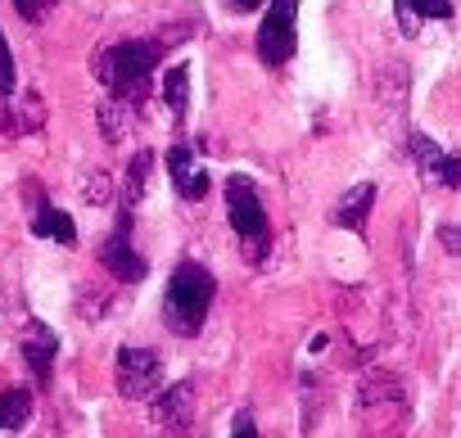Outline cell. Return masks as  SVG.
Listing matches in <instances>:
<instances>
[{
	"label": "cell",
	"instance_id": "12",
	"mask_svg": "<svg viewBox=\"0 0 461 438\" xmlns=\"http://www.w3.org/2000/svg\"><path fill=\"white\" fill-rule=\"evenodd\" d=\"M32 236L55 240V245H64V249H73V245H77V227H73V217H68L64 208H55L50 199H41V203H37V212H32Z\"/></svg>",
	"mask_w": 461,
	"mask_h": 438
},
{
	"label": "cell",
	"instance_id": "9",
	"mask_svg": "<svg viewBox=\"0 0 461 438\" xmlns=\"http://www.w3.org/2000/svg\"><path fill=\"white\" fill-rule=\"evenodd\" d=\"M371 208H375V181H357L353 190H344L339 194V203H335V212H330V222L339 227V231H366V222H371Z\"/></svg>",
	"mask_w": 461,
	"mask_h": 438
},
{
	"label": "cell",
	"instance_id": "13",
	"mask_svg": "<svg viewBox=\"0 0 461 438\" xmlns=\"http://www.w3.org/2000/svg\"><path fill=\"white\" fill-rule=\"evenodd\" d=\"M393 14L402 37H416L425 19H452V0H393Z\"/></svg>",
	"mask_w": 461,
	"mask_h": 438
},
{
	"label": "cell",
	"instance_id": "8",
	"mask_svg": "<svg viewBox=\"0 0 461 438\" xmlns=\"http://www.w3.org/2000/svg\"><path fill=\"white\" fill-rule=\"evenodd\" d=\"M199 145L194 140H172V149H167V172H172V190L185 199V203H199L203 194H208V185H212V176L199 167Z\"/></svg>",
	"mask_w": 461,
	"mask_h": 438
},
{
	"label": "cell",
	"instance_id": "17",
	"mask_svg": "<svg viewBox=\"0 0 461 438\" xmlns=\"http://www.w3.org/2000/svg\"><path fill=\"white\" fill-rule=\"evenodd\" d=\"M19 86V68H14V55H10V41L0 32V95H14Z\"/></svg>",
	"mask_w": 461,
	"mask_h": 438
},
{
	"label": "cell",
	"instance_id": "10",
	"mask_svg": "<svg viewBox=\"0 0 461 438\" xmlns=\"http://www.w3.org/2000/svg\"><path fill=\"white\" fill-rule=\"evenodd\" d=\"M55 353H59V335H55L46 321H32V326H28V335H23V362L32 366L37 384H50Z\"/></svg>",
	"mask_w": 461,
	"mask_h": 438
},
{
	"label": "cell",
	"instance_id": "7",
	"mask_svg": "<svg viewBox=\"0 0 461 438\" xmlns=\"http://www.w3.org/2000/svg\"><path fill=\"white\" fill-rule=\"evenodd\" d=\"M407 154H411L420 181H429V185H438V190H461V158L447 154L438 140H429L425 131H411V136H407Z\"/></svg>",
	"mask_w": 461,
	"mask_h": 438
},
{
	"label": "cell",
	"instance_id": "19",
	"mask_svg": "<svg viewBox=\"0 0 461 438\" xmlns=\"http://www.w3.org/2000/svg\"><path fill=\"white\" fill-rule=\"evenodd\" d=\"M86 199H91V203H109V199H113V185H109L104 172H91V176H86Z\"/></svg>",
	"mask_w": 461,
	"mask_h": 438
},
{
	"label": "cell",
	"instance_id": "2",
	"mask_svg": "<svg viewBox=\"0 0 461 438\" xmlns=\"http://www.w3.org/2000/svg\"><path fill=\"white\" fill-rule=\"evenodd\" d=\"M212 294H217V281L203 263L185 258L172 267L167 276V290H163V321L172 335L181 339H194L208 321V308H212Z\"/></svg>",
	"mask_w": 461,
	"mask_h": 438
},
{
	"label": "cell",
	"instance_id": "18",
	"mask_svg": "<svg viewBox=\"0 0 461 438\" xmlns=\"http://www.w3.org/2000/svg\"><path fill=\"white\" fill-rule=\"evenodd\" d=\"M55 5H59V0H14L19 19H28V23H41V19H46Z\"/></svg>",
	"mask_w": 461,
	"mask_h": 438
},
{
	"label": "cell",
	"instance_id": "1",
	"mask_svg": "<svg viewBox=\"0 0 461 438\" xmlns=\"http://www.w3.org/2000/svg\"><path fill=\"white\" fill-rule=\"evenodd\" d=\"M163 59V41L136 37V41H113L95 55V73L104 82V91L118 104H145L154 91V73Z\"/></svg>",
	"mask_w": 461,
	"mask_h": 438
},
{
	"label": "cell",
	"instance_id": "5",
	"mask_svg": "<svg viewBox=\"0 0 461 438\" xmlns=\"http://www.w3.org/2000/svg\"><path fill=\"white\" fill-rule=\"evenodd\" d=\"M131 212H118V227L100 240V263H104V272L113 276V281H122V285H140L145 276H149V263L140 258V249L131 245Z\"/></svg>",
	"mask_w": 461,
	"mask_h": 438
},
{
	"label": "cell",
	"instance_id": "22",
	"mask_svg": "<svg viewBox=\"0 0 461 438\" xmlns=\"http://www.w3.org/2000/svg\"><path fill=\"white\" fill-rule=\"evenodd\" d=\"M230 10H236V14H249V10H263V0H230Z\"/></svg>",
	"mask_w": 461,
	"mask_h": 438
},
{
	"label": "cell",
	"instance_id": "3",
	"mask_svg": "<svg viewBox=\"0 0 461 438\" xmlns=\"http://www.w3.org/2000/svg\"><path fill=\"white\" fill-rule=\"evenodd\" d=\"M226 217H230V231L240 236L245 263H263L272 254V227H267V208L263 194L249 176H226Z\"/></svg>",
	"mask_w": 461,
	"mask_h": 438
},
{
	"label": "cell",
	"instance_id": "4",
	"mask_svg": "<svg viewBox=\"0 0 461 438\" xmlns=\"http://www.w3.org/2000/svg\"><path fill=\"white\" fill-rule=\"evenodd\" d=\"M254 50L263 68H285L299 55V0H272L258 23Z\"/></svg>",
	"mask_w": 461,
	"mask_h": 438
},
{
	"label": "cell",
	"instance_id": "15",
	"mask_svg": "<svg viewBox=\"0 0 461 438\" xmlns=\"http://www.w3.org/2000/svg\"><path fill=\"white\" fill-rule=\"evenodd\" d=\"M32 420V393L28 389H5L0 393V438L19 434Z\"/></svg>",
	"mask_w": 461,
	"mask_h": 438
},
{
	"label": "cell",
	"instance_id": "16",
	"mask_svg": "<svg viewBox=\"0 0 461 438\" xmlns=\"http://www.w3.org/2000/svg\"><path fill=\"white\" fill-rule=\"evenodd\" d=\"M163 104H167L176 118L190 113V64H172V68L163 73Z\"/></svg>",
	"mask_w": 461,
	"mask_h": 438
},
{
	"label": "cell",
	"instance_id": "21",
	"mask_svg": "<svg viewBox=\"0 0 461 438\" xmlns=\"http://www.w3.org/2000/svg\"><path fill=\"white\" fill-rule=\"evenodd\" d=\"M230 438H258V425L249 411H236V425H230Z\"/></svg>",
	"mask_w": 461,
	"mask_h": 438
},
{
	"label": "cell",
	"instance_id": "11",
	"mask_svg": "<svg viewBox=\"0 0 461 438\" xmlns=\"http://www.w3.org/2000/svg\"><path fill=\"white\" fill-rule=\"evenodd\" d=\"M190 416H194V384H190V380H181V384H172V389L158 393L154 420H158L163 429H185Z\"/></svg>",
	"mask_w": 461,
	"mask_h": 438
},
{
	"label": "cell",
	"instance_id": "20",
	"mask_svg": "<svg viewBox=\"0 0 461 438\" xmlns=\"http://www.w3.org/2000/svg\"><path fill=\"white\" fill-rule=\"evenodd\" d=\"M438 245H443L452 258H461V227H447V222H443V227H438Z\"/></svg>",
	"mask_w": 461,
	"mask_h": 438
},
{
	"label": "cell",
	"instance_id": "14",
	"mask_svg": "<svg viewBox=\"0 0 461 438\" xmlns=\"http://www.w3.org/2000/svg\"><path fill=\"white\" fill-rule=\"evenodd\" d=\"M149 167H154V154H149V149L131 154V163H127V176H122V208H118V212H136V203L145 199Z\"/></svg>",
	"mask_w": 461,
	"mask_h": 438
},
{
	"label": "cell",
	"instance_id": "6",
	"mask_svg": "<svg viewBox=\"0 0 461 438\" xmlns=\"http://www.w3.org/2000/svg\"><path fill=\"white\" fill-rule=\"evenodd\" d=\"M163 384V357L154 348H118V393L131 402L154 398Z\"/></svg>",
	"mask_w": 461,
	"mask_h": 438
}]
</instances>
